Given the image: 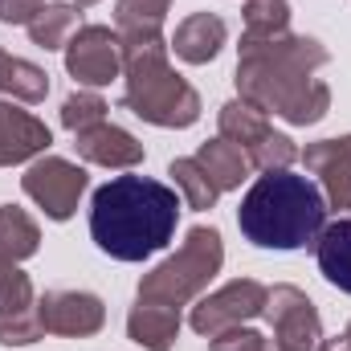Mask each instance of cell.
I'll list each match as a JSON object with an SVG mask.
<instances>
[{"mask_svg": "<svg viewBox=\"0 0 351 351\" xmlns=\"http://www.w3.org/2000/svg\"><path fill=\"white\" fill-rule=\"evenodd\" d=\"M123 106L152 127H192L200 119V94L172 70L164 37L123 41Z\"/></svg>", "mask_w": 351, "mask_h": 351, "instance_id": "cell-4", "label": "cell"}, {"mask_svg": "<svg viewBox=\"0 0 351 351\" xmlns=\"http://www.w3.org/2000/svg\"><path fill=\"white\" fill-rule=\"evenodd\" d=\"M290 29V4L286 0H245V33L274 37Z\"/></svg>", "mask_w": 351, "mask_h": 351, "instance_id": "cell-25", "label": "cell"}, {"mask_svg": "<svg viewBox=\"0 0 351 351\" xmlns=\"http://www.w3.org/2000/svg\"><path fill=\"white\" fill-rule=\"evenodd\" d=\"M49 143H53V135H49V127L37 114H29L12 98H0V168H12V164L33 160Z\"/></svg>", "mask_w": 351, "mask_h": 351, "instance_id": "cell-11", "label": "cell"}, {"mask_svg": "<svg viewBox=\"0 0 351 351\" xmlns=\"http://www.w3.org/2000/svg\"><path fill=\"white\" fill-rule=\"evenodd\" d=\"M327 225V196L311 176L262 172L241 196L237 229L258 250H306Z\"/></svg>", "mask_w": 351, "mask_h": 351, "instance_id": "cell-3", "label": "cell"}, {"mask_svg": "<svg viewBox=\"0 0 351 351\" xmlns=\"http://www.w3.org/2000/svg\"><path fill=\"white\" fill-rule=\"evenodd\" d=\"M315 258H319V269L323 278L351 294V217H339L331 225H323L319 241H315Z\"/></svg>", "mask_w": 351, "mask_h": 351, "instance_id": "cell-16", "label": "cell"}, {"mask_svg": "<svg viewBox=\"0 0 351 351\" xmlns=\"http://www.w3.org/2000/svg\"><path fill=\"white\" fill-rule=\"evenodd\" d=\"M225 265V241L221 229L196 225L188 229L184 245L176 250L168 262H160L152 274L139 282V302H160V306H184L192 302Z\"/></svg>", "mask_w": 351, "mask_h": 351, "instance_id": "cell-5", "label": "cell"}, {"mask_svg": "<svg viewBox=\"0 0 351 351\" xmlns=\"http://www.w3.org/2000/svg\"><path fill=\"white\" fill-rule=\"evenodd\" d=\"M208 348L213 351H269V339L262 331H254V327H233L225 335H213Z\"/></svg>", "mask_w": 351, "mask_h": 351, "instance_id": "cell-29", "label": "cell"}, {"mask_svg": "<svg viewBox=\"0 0 351 351\" xmlns=\"http://www.w3.org/2000/svg\"><path fill=\"white\" fill-rule=\"evenodd\" d=\"M86 184H90L86 172L78 164L62 160V156H45V160H37L29 172L21 176L25 196L37 200L49 221H70L74 208H78V196L86 192Z\"/></svg>", "mask_w": 351, "mask_h": 351, "instance_id": "cell-9", "label": "cell"}, {"mask_svg": "<svg viewBox=\"0 0 351 351\" xmlns=\"http://www.w3.org/2000/svg\"><path fill=\"white\" fill-rule=\"evenodd\" d=\"M319 351H351V339H348V335H339V339H323Z\"/></svg>", "mask_w": 351, "mask_h": 351, "instance_id": "cell-31", "label": "cell"}, {"mask_svg": "<svg viewBox=\"0 0 351 351\" xmlns=\"http://www.w3.org/2000/svg\"><path fill=\"white\" fill-rule=\"evenodd\" d=\"M0 265H8V262H0Z\"/></svg>", "mask_w": 351, "mask_h": 351, "instance_id": "cell-35", "label": "cell"}, {"mask_svg": "<svg viewBox=\"0 0 351 351\" xmlns=\"http://www.w3.org/2000/svg\"><path fill=\"white\" fill-rule=\"evenodd\" d=\"M343 335H348V339H351V323H348V331H343Z\"/></svg>", "mask_w": 351, "mask_h": 351, "instance_id": "cell-34", "label": "cell"}, {"mask_svg": "<svg viewBox=\"0 0 351 351\" xmlns=\"http://www.w3.org/2000/svg\"><path fill=\"white\" fill-rule=\"evenodd\" d=\"M25 29H29L33 45H41V49H66L70 37L78 33V4H41Z\"/></svg>", "mask_w": 351, "mask_h": 351, "instance_id": "cell-21", "label": "cell"}, {"mask_svg": "<svg viewBox=\"0 0 351 351\" xmlns=\"http://www.w3.org/2000/svg\"><path fill=\"white\" fill-rule=\"evenodd\" d=\"M262 311H265V286L258 278H237V282L221 286L217 294L200 298V302L192 306L188 323H192L196 335L213 339V335H225V331H233V327H245V323L258 319Z\"/></svg>", "mask_w": 351, "mask_h": 351, "instance_id": "cell-7", "label": "cell"}, {"mask_svg": "<svg viewBox=\"0 0 351 351\" xmlns=\"http://www.w3.org/2000/svg\"><path fill=\"white\" fill-rule=\"evenodd\" d=\"M41 335H45V331H41L37 306H33V311L0 315V343H4V348H25V343H37Z\"/></svg>", "mask_w": 351, "mask_h": 351, "instance_id": "cell-28", "label": "cell"}, {"mask_svg": "<svg viewBox=\"0 0 351 351\" xmlns=\"http://www.w3.org/2000/svg\"><path fill=\"white\" fill-rule=\"evenodd\" d=\"M180 204V192L152 176H114L90 200V237L114 262H143L172 241Z\"/></svg>", "mask_w": 351, "mask_h": 351, "instance_id": "cell-2", "label": "cell"}, {"mask_svg": "<svg viewBox=\"0 0 351 351\" xmlns=\"http://www.w3.org/2000/svg\"><path fill=\"white\" fill-rule=\"evenodd\" d=\"M37 245H41L37 221L16 204H0V262L8 265L25 262V258L37 254Z\"/></svg>", "mask_w": 351, "mask_h": 351, "instance_id": "cell-19", "label": "cell"}, {"mask_svg": "<svg viewBox=\"0 0 351 351\" xmlns=\"http://www.w3.org/2000/svg\"><path fill=\"white\" fill-rule=\"evenodd\" d=\"M37 319L45 335H66V339H90L106 323V306L90 290H45L37 298Z\"/></svg>", "mask_w": 351, "mask_h": 351, "instance_id": "cell-10", "label": "cell"}, {"mask_svg": "<svg viewBox=\"0 0 351 351\" xmlns=\"http://www.w3.org/2000/svg\"><path fill=\"white\" fill-rule=\"evenodd\" d=\"M245 156H250V168H258V172H286V168L298 160V147H294L290 135L269 131L262 143H254Z\"/></svg>", "mask_w": 351, "mask_h": 351, "instance_id": "cell-26", "label": "cell"}, {"mask_svg": "<svg viewBox=\"0 0 351 351\" xmlns=\"http://www.w3.org/2000/svg\"><path fill=\"white\" fill-rule=\"evenodd\" d=\"M172 0H119L114 4V29L123 41H147L164 37V16Z\"/></svg>", "mask_w": 351, "mask_h": 351, "instance_id": "cell-18", "label": "cell"}, {"mask_svg": "<svg viewBox=\"0 0 351 351\" xmlns=\"http://www.w3.org/2000/svg\"><path fill=\"white\" fill-rule=\"evenodd\" d=\"M33 306H37V294H33L29 274L16 269V265H0V315L33 311Z\"/></svg>", "mask_w": 351, "mask_h": 351, "instance_id": "cell-27", "label": "cell"}, {"mask_svg": "<svg viewBox=\"0 0 351 351\" xmlns=\"http://www.w3.org/2000/svg\"><path fill=\"white\" fill-rule=\"evenodd\" d=\"M66 70L78 86L98 90L123 78V37L110 25H82L66 45Z\"/></svg>", "mask_w": 351, "mask_h": 351, "instance_id": "cell-6", "label": "cell"}, {"mask_svg": "<svg viewBox=\"0 0 351 351\" xmlns=\"http://www.w3.org/2000/svg\"><path fill=\"white\" fill-rule=\"evenodd\" d=\"M168 176L176 180V192H180V200L188 204V208H196V213H204V208H213L217 204V184L204 176V168L196 164V156H188V160H172V168Z\"/></svg>", "mask_w": 351, "mask_h": 351, "instance_id": "cell-22", "label": "cell"}, {"mask_svg": "<svg viewBox=\"0 0 351 351\" xmlns=\"http://www.w3.org/2000/svg\"><path fill=\"white\" fill-rule=\"evenodd\" d=\"M331 53L315 37L274 33V37H241L237 58V90L245 102L262 106L265 114H282L294 127H311L331 110V86L315 78Z\"/></svg>", "mask_w": 351, "mask_h": 351, "instance_id": "cell-1", "label": "cell"}, {"mask_svg": "<svg viewBox=\"0 0 351 351\" xmlns=\"http://www.w3.org/2000/svg\"><path fill=\"white\" fill-rule=\"evenodd\" d=\"M74 147L86 164H98V168H135V164H143V143L131 131L114 127V123H98L90 131H78Z\"/></svg>", "mask_w": 351, "mask_h": 351, "instance_id": "cell-13", "label": "cell"}, {"mask_svg": "<svg viewBox=\"0 0 351 351\" xmlns=\"http://www.w3.org/2000/svg\"><path fill=\"white\" fill-rule=\"evenodd\" d=\"M0 94H8L12 102H29V106H33V102H41V98L49 94V74H45L41 66L25 62V58H8Z\"/></svg>", "mask_w": 351, "mask_h": 351, "instance_id": "cell-23", "label": "cell"}, {"mask_svg": "<svg viewBox=\"0 0 351 351\" xmlns=\"http://www.w3.org/2000/svg\"><path fill=\"white\" fill-rule=\"evenodd\" d=\"M262 315L274 327V348L269 351H319L323 323H319L315 302L298 286H274V290H265Z\"/></svg>", "mask_w": 351, "mask_h": 351, "instance_id": "cell-8", "label": "cell"}, {"mask_svg": "<svg viewBox=\"0 0 351 351\" xmlns=\"http://www.w3.org/2000/svg\"><path fill=\"white\" fill-rule=\"evenodd\" d=\"M298 156H302L306 172L319 176L323 196H327L335 208L351 213V135L319 139V143H311V147L298 152Z\"/></svg>", "mask_w": 351, "mask_h": 351, "instance_id": "cell-12", "label": "cell"}, {"mask_svg": "<svg viewBox=\"0 0 351 351\" xmlns=\"http://www.w3.org/2000/svg\"><path fill=\"white\" fill-rule=\"evenodd\" d=\"M41 0H0V25H29Z\"/></svg>", "mask_w": 351, "mask_h": 351, "instance_id": "cell-30", "label": "cell"}, {"mask_svg": "<svg viewBox=\"0 0 351 351\" xmlns=\"http://www.w3.org/2000/svg\"><path fill=\"white\" fill-rule=\"evenodd\" d=\"M4 66H8V53L0 49V82H4Z\"/></svg>", "mask_w": 351, "mask_h": 351, "instance_id": "cell-32", "label": "cell"}, {"mask_svg": "<svg viewBox=\"0 0 351 351\" xmlns=\"http://www.w3.org/2000/svg\"><path fill=\"white\" fill-rule=\"evenodd\" d=\"M217 127H221V139L237 143L241 152H250L254 143H262L265 135H269L265 110H262V106H254V102H245V98L225 102V106H221V114H217Z\"/></svg>", "mask_w": 351, "mask_h": 351, "instance_id": "cell-20", "label": "cell"}, {"mask_svg": "<svg viewBox=\"0 0 351 351\" xmlns=\"http://www.w3.org/2000/svg\"><path fill=\"white\" fill-rule=\"evenodd\" d=\"M225 37H229V29H225V21L217 12H192V16H184L176 25L172 49L176 58H184L188 66H204V62H213L221 53Z\"/></svg>", "mask_w": 351, "mask_h": 351, "instance_id": "cell-14", "label": "cell"}, {"mask_svg": "<svg viewBox=\"0 0 351 351\" xmlns=\"http://www.w3.org/2000/svg\"><path fill=\"white\" fill-rule=\"evenodd\" d=\"M127 335L143 351H172L180 335V306H160V302H139L127 315Z\"/></svg>", "mask_w": 351, "mask_h": 351, "instance_id": "cell-15", "label": "cell"}, {"mask_svg": "<svg viewBox=\"0 0 351 351\" xmlns=\"http://www.w3.org/2000/svg\"><path fill=\"white\" fill-rule=\"evenodd\" d=\"M106 102H102V94L98 90H74L66 102H62V127L66 131H90V127H98V123H106Z\"/></svg>", "mask_w": 351, "mask_h": 351, "instance_id": "cell-24", "label": "cell"}, {"mask_svg": "<svg viewBox=\"0 0 351 351\" xmlns=\"http://www.w3.org/2000/svg\"><path fill=\"white\" fill-rule=\"evenodd\" d=\"M196 164H200L204 176L217 184V192H233V188H241V180L250 176V156H245L237 143L221 139V135L208 139V143H200Z\"/></svg>", "mask_w": 351, "mask_h": 351, "instance_id": "cell-17", "label": "cell"}, {"mask_svg": "<svg viewBox=\"0 0 351 351\" xmlns=\"http://www.w3.org/2000/svg\"><path fill=\"white\" fill-rule=\"evenodd\" d=\"M74 4H78V8H90V4H98V0H74Z\"/></svg>", "mask_w": 351, "mask_h": 351, "instance_id": "cell-33", "label": "cell"}]
</instances>
